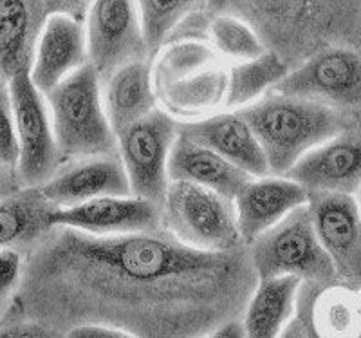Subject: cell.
<instances>
[{"mask_svg": "<svg viewBox=\"0 0 361 338\" xmlns=\"http://www.w3.org/2000/svg\"><path fill=\"white\" fill-rule=\"evenodd\" d=\"M257 282L247 246L202 252L163 227L112 237L54 227L27 250L18 318L62 337L107 326L137 338H201L243 318Z\"/></svg>", "mask_w": 361, "mask_h": 338, "instance_id": "1", "label": "cell"}, {"mask_svg": "<svg viewBox=\"0 0 361 338\" xmlns=\"http://www.w3.org/2000/svg\"><path fill=\"white\" fill-rule=\"evenodd\" d=\"M201 11L246 20L291 69L327 47L361 49V0H206Z\"/></svg>", "mask_w": 361, "mask_h": 338, "instance_id": "2", "label": "cell"}, {"mask_svg": "<svg viewBox=\"0 0 361 338\" xmlns=\"http://www.w3.org/2000/svg\"><path fill=\"white\" fill-rule=\"evenodd\" d=\"M152 62L157 104L179 123L226 111L230 64L206 38H170Z\"/></svg>", "mask_w": 361, "mask_h": 338, "instance_id": "3", "label": "cell"}, {"mask_svg": "<svg viewBox=\"0 0 361 338\" xmlns=\"http://www.w3.org/2000/svg\"><path fill=\"white\" fill-rule=\"evenodd\" d=\"M240 112L253 128L273 176H286L309 150L349 128V118L340 109L276 92H267Z\"/></svg>", "mask_w": 361, "mask_h": 338, "instance_id": "4", "label": "cell"}, {"mask_svg": "<svg viewBox=\"0 0 361 338\" xmlns=\"http://www.w3.org/2000/svg\"><path fill=\"white\" fill-rule=\"evenodd\" d=\"M63 163L116 154V132L105 114L102 78L90 64L44 95Z\"/></svg>", "mask_w": 361, "mask_h": 338, "instance_id": "5", "label": "cell"}, {"mask_svg": "<svg viewBox=\"0 0 361 338\" xmlns=\"http://www.w3.org/2000/svg\"><path fill=\"white\" fill-rule=\"evenodd\" d=\"M163 228L179 243L202 252H231L246 246L233 199L188 181H170L163 205Z\"/></svg>", "mask_w": 361, "mask_h": 338, "instance_id": "6", "label": "cell"}, {"mask_svg": "<svg viewBox=\"0 0 361 338\" xmlns=\"http://www.w3.org/2000/svg\"><path fill=\"white\" fill-rule=\"evenodd\" d=\"M259 279L296 277L305 284H336L334 266L322 248L309 205L293 210L247 246Z\"/></svg>", "mask_w": 361, "mask_h": 338, "instance_id": "7", "label": "cell"}, {"mask_svg": "<svg viewBox=\"0 0 361 338\" xmlns=\"http://www.w3.org/2000/svg\"><path fill=\"white\" fill-rule=\"evenodd\" d=\"M180 123L161 107L116 134V149L132 195L163 205L170 185L169 159Z\"/></svg>", "mask_w": 361, "mask_h": 338, "instance_id": "8", "label": "cell"}, {"mask_svg": "<svg viewBox=\"0 0 361 338\" xmlns=\"http://www.w3.org/2000/svg\"><path fill=\"white\" fill-rule=\"evenodd\" d=\"M18 138L17 174L22 188H38L62 167L47 99L31 80L29 69L9 80Z\"/></svg>", "mask_w": 361, "mask_h": 338, "instance_id": "9", "label": "cell"}, {"mask_svg": "<svg viewBox=\"0 0 361 338\" xmlns=\"http://www.w3.org/2000/svg\"><path fill=\"white\" fill-rule=\"evenodd\" d=\"M271 92L331 105L361 109V49L327 47L289 69Z\"/></svg>", "mask_w": 361, "mask_h": 338, "instance_id": "10", "label": "cell"}, {"mask_svg": "<svg viewBox=\"0 0 361 338\" xmlns=\"http://www.w3.org/2000/svg\"><path fill=\"white\" fill-rule=\"evenodd\" d=\"M83 24L89 64L102 83L128 64L152 62L135 0H94Z\"/></svg>", "mask_w": 361, "mask_h": 338, "instance_id": "11", "label": "cell"}, {"mask_svg": "<svg viewBox=\"0 0 361 338\" xmlns=\"http://www.w3.org/2000/svg\"><path fill=\"white\" fill-rule=\"evenodd\" d=\"M309 210L322 248L336 272L338 282L361 286V214L354 195L312 194Z\"/></svg>", "mask_w": 361, "mask_h": 338, "instance_id": "12", "label": "cell"}, {"mask_svg": "<svg viewBox=\"0 0 361 338\" xmlns=\"http://www.w3.org/2000/svg\"><path fill=\"white\" fill-rule=\"evenodd\" d=\"M293 179L312 194L356 195L361 188V131L345 128L309 150L289 169Z\"/></svg>", "mask_w": 361, "mask_h": 338, "instance_id": "13", "label": "cell"}, {"mask_svg": "<svg viewBox=\"0 0 361 338\" xmlns=\"http://www.w3.org/2000/svg\"><path fill=\"white\" fill-rule=\"evenodd\" d=\"M49 227L71 228L98 237L137 234L163 227L161 207L135 195H105L71 208H54Z\"/></svg>", "mask_w": 361, "mask_h": 338, "instance_id": "14", "label": "cell"}, {"mask_svg": "<svg viewBox=\"0 0 361 338\" xmlns=\"http://www.w3.org/2000/svg\"><path fill=\"white\" fill-rule=\"evenodd\" d=\"M38 190L54 208H71L105 195H132L118 152L63 163Z\"/></svg>", "mask_w": 361, "mask_h": 338, "instance_id": "15", "label": "cell"}, {"mask_svg": "<svg viewBox=\"0 0 361 338\" xmlns=\"http://www.w3.org/2000/svg\"><path fill=\"white\" fill-rule=\"evenodd\" d=\"M233 203L238 231L244 244L250 246L293 210L307 205L309 194L304 186L286 176L267 174L251 178L238 190Z\"/></svg>", "mask_w": 361, "mask_h": 338, "instance_id": "16", "label": "cell"}, {"mask_svg": "<svg viewBox=\"0 0 361 338\" xmlns=\"http://www.w3.org/2000/svg\"><path fill=\"white\" fill-rule=\"evenodd\" d=\"M89 64L85 24L66 15H49L31 62V80L42 95Z\"/></svg>", "mask_w": 361, "mask_h": 338, "instance_id": "17", "label": "cell"}, {"mask_svg": "<svg viewBox=\"0 0 361 338\" xmlns=\"http://www.w3.org/2000/svg\"><path fill=\"white\" fill-rule=\"evenodd\" d=\"M180 131L221 154L253 178L269 174L262 147L240 111H221L202 120L180 123Z\"/></svg>", "mask_w": 361, "mask_h": 338, "instance_id": "18", "label": "cell"}, {"mask_svg": "<svg viewBox=\"0 0 361 338\" xmlns=\"http://www.w3.org/2000/svg\"><path fill=\"white\" fill-rule=\"evenodd\" d=\"M296 315L312 338H361L356 289L341 282L329 286L302 282Z\"/></svg>", "mask_w": 361, "mask_h": 338, "instance_id": "19", "label": "cell"}, {"mask_svg": "<svg viewBox=\"0 0 361 338\" xmlns=\"http://www.w3.org/2000/svg\"><path fill=\"white\" fill-rule=\"evenodd\" d=\"M170 181H188L235 199L253 176L180 131L169 159Z\"/></svg>", "mask_w": 361, "mask_h": 338, "instance_id": "20", "label": "cell"}, {"mask_svg": "<svg viewBox=\"0 0 361 338\" xmlns=\"http://www.w3.org/2000/svg\"><path fill=\"white\" fill-rule=\"evenodd\" d=\"M47 17L45 0H0V82L31 69Z\"/></svg>", "mask_w": 361, "mask_h": 338, "instance_id": "21", "label": "cell"}, {"mask_svg": "<svg viewBox=\"0 0 361 338\" xmlns=\"http://www.w3.org/2000/svg\"><path fill=\"white\" fill-rule=\"evenodd\" d=\"M105 114L118 134L159 107L154 89L152 62L141 60L118 69L102 83Z\"/></svg>", "mask_w": 361, "mask_h": 338, "instance_id": "22", "label": "cell"}, {"mask_svg": "<svg viewBox=\"0 0 361 338\" xmlns=\"http://www.w3.org/2000/svg\"><path fill=\"white\" fill-rule=\"evenodd\" d=\"M300 284L296 277L259 279L240 318L246 338H280L296 315Z\"/></svg>", "mask_w": 361, "mask_h": 338, "instance_id": "23", "label": "cell"}, {"mask_svg": "<svg viewBox=\"0 0 361 338\" xmlns=\"http://www.w3.org/2000/svg\"><path fill=\"white\" fill-rule=\"evenodd\" d=\"M53 205L38 188H20L0 201V252L31 248L49 230Z\"/></svg>", "mask_w": 361, "mask_h": 338, "instance_id": "24", "label": "cell"}, {"mask_svg": "<svg viewBox=\"0 0 361 338\" xmlns=\"http://www.w3.org/2000/svg\"><path fill=\"white\" fill-rule=\"evenodd\" d=\"M291 67L273 51L247 62L230 64V87L226 111H240L259 102L288 75Z\"/></svg>", "mask_w": 361, "mask_h": 338, "instance_id": "25", "label": "cell"}, {"mask_svg": "<svg viewBox=\"0 0 361 338\" xmlns=\"http://www.w3.org/2000/svg\"><path fill=\"white\" fill-rule=\"evenodd\" d=\"M206 40L228 64L247 62L269 51L246 20L228 13L206 15Z\"/></svg>", "mask_w": 361, "mask_h": 338, "instance_id": "26", "label": "cell"}, {"mask_svg": "<svg viewBox=\"0 0 361 338\" xmlns=\"http://www.w3.org/2000/svg\"><path fill=\"white\" fill-rule=\"evenodd\" d=\"M140 9L145 42L150 58H156L173 31L195 11L204 8L206 0H135Z\"/></svg>", "mask_w": 361, "mask_h": 338, "instance_id": "27", "label": "cell"}, {"mask_svg": "<svg viewBox=\"0 0 361 338\" xmlns=\"http://www.w3.org/2000/svg\"><path fill=\"white\" fill-rule=\"evenodd\" d=\"M0 163L17 170L18 138L9 82H0Z\"/></svg>", "mask_w": 361, "mask_h": 338, "instance_id": "28", "label": "cell"}, {"mask_svg": "<svg viewBox=\"0 0 361 338\" xmlns=\"http://www.w3.org/2000/svg\"><path fill=\"white\" fill-rule=\"evenodd\" d=\"M24 277V257L18 250L0 252V318H4L18 297Z\"/></svg>", "mask_w": 361, "mask_h": 338, "instance_id": "29", "label": "cell"}, {"mask_svg": "<svg viewBox=\"0 0 361 338\" xmlns=\"http://www.w3.org/2000/svg\"><path fill=\"white\" fill-rule=\"evenodd\" d=\"M0 338H63L51 327L24 318H11L0 326Z\"/></svg>", "mask_w": 361, "mask_h": 338, "instance_id": "30", "label": "cell"}, {"mask_svg": "<svg viewBox=\"0 0 361 338\" xmlns=\"http://www.w3.org/2000/svg\"><path fill=\"white\" fill-rule=\"evenodd\" d=\"M92 4L94 0H45L49 15H66L80 22H85Z\"/></svg>", "mask_w": 361, "mask_h": 338, "instance_id": "31", "label": "cell"}, {"mask_svg": "<svg viewBox=\"0 0 361 338\" xmlns=\"http://www.w3.org/2000/svg\"><path fill=\"white\" fill-rule=\"evenodd\" d=\"M63 338H137L123 330L107 326H80L66 333Z\"/></svg>", "mask_w": 361, "mask_h": 338, "instance_id": "32", "label": "cell"}, {"mask_svg": "<svg viewBox=\"0 0 361 338\" xmlns=\"http://www.w3.org/2000/svg\"><path fill=\"white\" fill-rule=\"evenodd\" d=\"M20 188H22V183L20 179H18L17 170L0 163V201L9 198V195L17 194Z\"/></svg>", "mask_w": 361, "mask_h": 338, "instance_id": "33", "label": "cell"}, {"mask_svg": "<svg viewBox=\"0 0 361 338\" xmlns=\"http://www.w3.org/2000/svg\"><path fill=\"white\" fill-rule=\"evenodd\" d=\"M201 338H246V334H244L243 322L238 318V320L226 322V324L219 326L217 330L209 331L208 334Z\"/></svg>", "mask_w": 361, "mask_h": 338, "instance_id": "34", "label": "cell"}, {"mask_svg": "<svg viewBox=\"0 0 361 338\" xmlns=\"http://www.w3.org/2000/svg\"><path fill=\"white\" fill-rule=\"evenodd\" d=\"M280 338H312V334L309 333V330H307V326L304 324V320H302L298 315H295L288 326L283 327Z\"/></svg>", "mask_w": 361, "mask_h": 338, "instance_id": "35", "label": "cell"}, {"mask_svg": "<svg viewBox=\"0 0 361 338\" xmlns=\"http://www.w3.org/2000/svg\"><path fill=\"white\" fill-rule=\"evenodd\" d=\"M356 298H357V315H360V324H361V286L356 289Z\"/></svg>", "mask_w": 361, "mask_h": 338, "instance_id": "36", "label": "cell"}, {"mask_svg": "<svg viewBox=\"0 0 361 338\" xmlns=\"http://www.w3.org/2000/svg\"><path fill=\"white\" fill-rule=\"evenodd\" d=\"M356 198V203H357V208H360V214H361V188L357 190V194L354 195Z\"/></svg>", "mask_w": 361, "mask_h": 338, "instance_id": "37", "label": "cell"}]
</instances>
